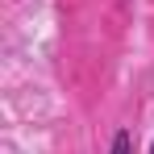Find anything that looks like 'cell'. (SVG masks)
<instances>
[{
  "label": "cell",
  "instance_id": "cell-1",
  "mask_svg": "<svg viewBox=\"0 0 154 154\" xmlns=\"http://www.w3.org/2000/svg\"><path fill=\"white\" fill-rule=\"evenodd\" d=\"M112 154H133V137H129V129H117V137H112Z\"/></svg>",
  "mask_w": 154,
  "mask_h": 154
},
{
  "label": "cell",
  "instance_id": "cell-2",
  "mask_svg": "<svg viewBox=\"0 0 154 154\" xmlns=\"http://www.w3.org/2000/svg\"><path fill=\"white\" fill-rule=\"evenodd\" d=\"M150 154H154V146H150Z\"/></svg>",
  "mask_w": 154,
  "mask_h": 154
}]
</instances>
